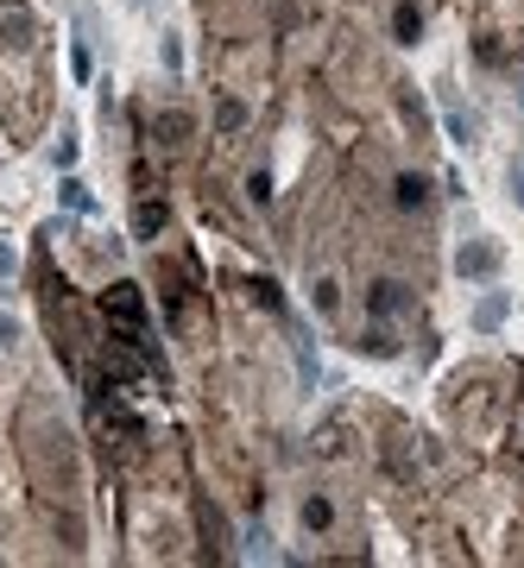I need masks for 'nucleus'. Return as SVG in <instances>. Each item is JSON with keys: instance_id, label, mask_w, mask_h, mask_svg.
Listing matches in <instances>:
<instances>
[{"instance_id": "f257e3e1", "label": "nucleus", "mask_w": 524, "mask_h": 568, "mask_svg": "<svg viewBox=\"0 0 524 568\" xmlns=\"http://www.w3.org/2000/svg\"><path fill=\"white\" fill-rule=\"evenodd\" d=\"M404 310H411V291H404L399 278H380L366 291V316H373V323H399Z\"/></svg>"}, {"instance_id": "f03ea898", "label": "nucleus", "mask_w": 524, "mask_h": 568, "mask_svg": "<svg viewBox=\"0 0 524 568\" xmlns=\"http://www.w3.org/2000/svg\"><path fill=\"white\" fill-rule=\"evenodd\" d=\"M108 316H114V323H133V328H140V323H145L140 291H133V284H114V291H108Z\"/></svg>"}, {"instance_id": "7ed1b4c3", "label": "nucleus", "mask_w": 524, "mask_h": 568, "mask_svg": "<svg viewBox=\"0 0 524 568\" xmlns=\"http://www.w3.org/2000/svg\"><path fill=\"white\" fill-rule=\"evenodd\" d=\"M455 272H462V278H474V272H500V253H493V246H462V253H455Z\"/></svg>"}, {"instance_id": "20e7f679", "label": "nucleus", "mask_w": 524, "mask_h": 568, "mask_svg": "<svg viewBox=\"0 0 524 568\" xmlns=\"http://www.w3.org/2000/svg\"><path fill=\"white\" fill-rule=\"evenodd\" d=\"M361 354H380V361H385V354H399V342H392V328H385V323H366Z\"/></svg>"}, {"instance_id": "39448f33", "label": "nucleus", "mask_w": 524, "mask_h": 568, "mask_svg": "<svg viewBox=\"0 0 524 568\" xmlns=\"http://www.w3.org/2000/svg\"><path fill=\"white\" fill-rule=\"evenodd\" d=\"M133 227H140V241H152V234H164V203H140V215H133Z\"/></svg>"}, {"instance_id": "423d86ee", "label": "nucleus", "mask_w": 524, "mask_h": 568, "mask_svg": "<svg viewBox=\"0 0 524 568\" xmlns=\"http://www.w3.org/2000/svg\"><path fill=\"white\" fill-rule=\"evenodd\" d=\"M335 525V506L329 499H303V530H329Z\"/></svg>"}, {"instance_id": "0eeeda50", "label": "nucleus", "mask_w": 524, "mask_h": 568, "mask_svg": "<svg viewBox=\"0 0 524 568\" xmlns=\"http://www.w3.org/2000/svg\"><path fill=\"white\" fill-rule=\"evenodd\" d=\"M505 323V291H493L481 310H474V328H500Z\"/></svg>"}, {"instance_id": "6e6552de", "label": "nucleus", "mask_w": 524, "mask_h": 568, "mask_svg": "<svg viewBox=\"0 0 524 568\" xmlns=\"http://www.w3.org/2000/svg\"><path fill=\"white\" fill-rule=\"evenodd\" d=\"M246 203L272 209V171H253V178H246Z\"/></svg>"}, {"instance_id": "1a4fd4ad", "label": "nucleus", "mask_w": 524, "mask_h": 568, "mask_svg": "<svg viewBox=\"0 0 524 568\" xmlns=\"http://www.w3.org/2000/svg\"><path fill=\"white\" fill-rule=\"evenodd\" d=\"M310 297H316V316H335V310H342V291H335V278H316V291H310Z\"/></svg>"}, {"instance_id": "9d476101", "label": "nucleus", "mask_w": 524, "mask_h": 568, "mask_svg": "<svg viewBox=\"0 0 524 568\" xmlns=\"http://www.w3.org/2000/svg\"><path fill=\"white\" fill-rule=\"evenodd\" d=\"M58 196H63V209H77V215H89V209H95V196H89V190H82L77 178H63V190H58Z\"/></svg>"}, {"instance_id": "9b49d317", "label": "nucleus", "mask_w": 524, "mask_h": 568, "mask_svg": "<svg viewBox=\"0 0 524 568\" xmlns=\"http://www.w3.org/2000/svg\"><path fill=\"white\" fill-rule=\"evenodd\" d=\"M430 196V183L424 178H399V209H417Z\"/></svg>"}, {"instance_id": "f8f14e48", "label": "nucleus", "mask_w": 524, "mask_h": 568, "mask_svg": "<svg viewBox=\"0 0 524 568\" xmlns=\"http://www.w3.org/2000/svg\"><path fill=\"white\" fill-rule=\"evenodd\" d=\"M449 140H455V145H474V126H467L462 108H449Z\"/></svg>"}, {"instance_id": "ddd939ff", "label": "nucleus", "mask_w": 524, "mask_h": 568, "mask_svg": "<svg viewBox=\"0 0 524 568\" xmlns=\"http://www.w3.org/2000/svg\"><path fill=\"white\" fill-rule=\"evenodd\" d=\"M215 121H222V133H234V126L246 121V108L241 102H222V108H215Z\"/></svg>"}, {"instance_id": "4468645a", "label": "nucleus", "mask_w": 524, "mask_h": 568, "mask_svg": "<svg viewBox=\"0 0 524 568\" xmlns=\"http://www.w3.org/2000/svg\"><path fill=\"white\" fill-rule=\"evenodd\" d=\"M392 26H399V39L411 44V39H417V7H399V20H392Z\"/></svg>"}, {"instance_id": "2eb2a0df", "label": "nucleus", "mask_w": 524, "mask_h": 568, "mask_svg": "<svg viewBox=\"0 0 524 568\" xmlns=\"http://www.w3.org/2000/svg\"><path fill=\"white\" fill-rule=\"evenodd\" d=\"M505 183H512V203L524 209V159H512V171H505Z\"/></svg>"}, {"instance_id": "dca6fc26", "label": "nucleus", "mask_w": 524, "mask_h": 568, "mask_svg": "<svg viewBox=\"0 0 524 568\" xmlns=\"http://www.w3.org/2000/svg\"><path fill=\"white\" fill-rule=\"evenodd\" d=\"M159 58H164V70H178V63H183V44H178V39H164V44H159Z\"/></svg>"}, {"instance_id": "f3484780", "label": "nucleus", "mask_w": 524, "mask_h": 568, "mask_svg": "<svg viewBox=\"0 0 524 568\" xmlns=\"http://www.w3.org/2000/svg\"><path fill=\"white\" fill-rule=\"evenodd\" d=\"M51 164H77V140H58V145H51Z\"/></svg>"}, {"instance_id": "a211bd4d", "label": "nucleus", "mask_w": 524, "mask_h": 568, "mask_svg": "<svg viewBox=\"0 0 524 568\" xmlns=\"http://www.w3.org/2000/svg\"><path fill=\"white\" fill-rule=\"evenodd\" d=\"M7 272H20V260H13V246L0 241V278H7Z\"/></svg>"}, {"instance_id": "6ab92c4d", "label": "nucleus", "mask_w": 524, "mask_h": 568, "mask_svg": "<svg viewBox=\"0 0 524 568\" xmlns=\"http://www.w3.org/2000/svg\"><path fill=\"white\" fill-rule=\"evenodd\" d=\"M7 342H20V323H13V316H0V347Z\"/></svg>"}]
</instances>
